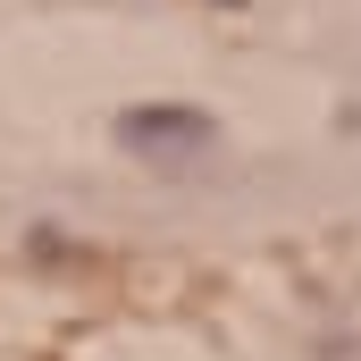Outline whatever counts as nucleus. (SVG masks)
Segmentation results:
<instances>
[{
    "mask_svg": "<svg viewBox=\"0 0 361 361\" xmlns=\"http://www.w3.org/2000/svg\"><path fill=\"white\" fill-rule=\"evenodd\" d=\"M126 143L152 152V160H185L210 143V118L202 109H126Z\"/></svg>",
    "mask_w": 361,
    "mask_h": 361,
    "instance_id": "f257e3e1",
    "label": "nucleus"
}]
</instances>
